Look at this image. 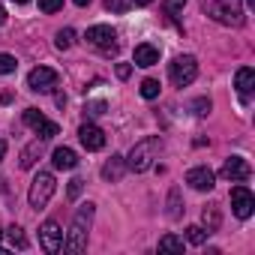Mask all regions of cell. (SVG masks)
I'll return each mask as SVG.
<instances>
[{
    "label": "cell",
    "instance_id": "obj_1",
    "mask_svg": "<svg viewBox=\"0 0 255 255\" xmlns=\"http://www.w3.org/2000/svg\"><path fill=\"white\" fill-rule=\"evenodd\" d=\"M93 213H96V207H93L90 201L78 207V213H75V219H72V228H69V234H66V240H63V249H66V252L78 255V252L87 249V234H90V225H93Z\"/></svg>",
    "mask_w": 255,
    "mask_h": 255
},
{
    "label": "cell",
    "instance_id": "obj_2",
    "mask_svg": "<svg viewBox=\"0 0 255 255\" xmlns=\"http://www.w3.org/2000/svg\"><path fill=\"white\" fill-rule=\"evenodd\" d=\"M201 9L225 27H240L243 24V0H201Z\"/></svg>",
    "mask_w": 255,
    "mask_h": 255
},
{
    "label": "cell",
    "instance_id": "obj_3",
    "mask_svg": "<svg viewBox=\"0 0 255 255\" xmlns=\"http://www.w3.org/2000/svg\"><path fill=\"white\" fill-rule=\"evenodd\" d=\"M159 150H162V141H159V135H150V138H144V141H138L132 150H129V156H126V168H132V171H147L150 165H153V159L159 156Z\"/></svg>",
    "mask_w": 255,
    "mask_h": 255
},
{
    "label": "cell",
    "instance_id": "obj_4",
    "mask_svg": "<svg viewBox=\"0 0 255 255\" xmlns=\"http://www.w3.org/2000/svg\"><path fill=\"white\" fill-rule=\"evenodd\" d=\"M54 189H57V183H54V174H48V171H39V174L33 177V183H30V192H27V201H30V207H33V210H42V207L51 201Z\"/></svg>",
    "mask_w": 255,
    "mask_h": 255
},
{
    "label": "cell",
    "instance_id": "obj_5",
    "mask_svg": "<svg viewBox=\"0 0 255 255\" xmlns=\"http://www.w3.org/2000/svg\"><path fill=\"white\" fill-rule=\"evenodd\" d=\"M195 75H198V60H195L192 54H180V57H174L171 66H168V78H171L174 87H186V84H192Z\"/></svg>",
    "mask_w": 255,
    "mask_h": 255
},
{
    "label": "cell",
    "instance_id": "obj_6",
    "mask_svg": "<svg viewBox=\"0 0 255 255\" xmlns=\"http://www.w3.org/2000/svg\"><path fill=\"white\" fill-rule=\"evenodd\" d=\"M24 123L30 126V129L39 135V141H48V138H54V135H60V126L57 123H51L42 111H36V108H27L24 111Z\"/></svg>",
    "mask_w": 255,
    "mask_h": 255
},
{
    "label": "cell",
    "instance_id": "obj_7",
    "mask_svg": "<svg viewBox=\"0 0 255 255\" xmlns=\"http://www.w3.org/2000/svg\"><path fill=\"white\" fill-rule=\"evenodd\" d=\"M27 87L36 90V93H51L57 87V72L51 66H36L30 75H27Z\"/></svg>",
    "mask_w": 255,
    "mask_h": 255
},
{
    "label": "cell",
    "instance_id": "obj_8",
    "mask_svg": "<svg viewBox=\"0 0 255 255\" xmlns=\"http://www.w3.org/2000/svg\"><path fill=\"white\" fill-rule=\"evenodd\" d=\"M231 210H234L237 219H249L252 210H255V195L246 186H234L231 189Z\"/></svg>",
    "mask_w": 255,
    "mask_h": 255
},
{
    "label": "cell",
    "instance_id": "obj_9",
    "mask_svg": "<svg viewBox=\"0 0 255 255\" xmlns=\"http://www.w3.org/2000/svg\"><path fill=\"white\" fill-rule=\"evenodd\" d=\"M39 243H42L45 252H60V249H63V228H60L54 219L42 222V228H39Z\"/></svg>",
    "mask_w": 255,
    "mask_h": 255
},
{
    "label": "cell",
    "instance_id": "obj_10",
    "mask_svg": "<svg viewBox=\"0 0 255 255\" xmlns=\"http://www.w3.org/2000/svg\"><path fill=\"white\" fill-rule=\"evenodd\" d=\"M87 42L96 45V48H102V51H114L117 48V33L108 24H93L87 30Z\"/></svg>",
    "mask_w": 255,
    "mask_h": 255
},
{
    "label": "cell",
    "instance_id": "obj_11",
    "mask_svg": "<svg viewBox=\"0 0 255 255\" xmlns=\"http://www.w3.org/2000/svg\"><path fill=\"white\" fill-rule=\"evenodd\" d=\"M249 174H252V168L243 156H228L222 165V177H228L231 183H243V180H249Z\"/></svg>",
    "mask_w": 255,
    "mask_h": 255
},
{
    "label": "cell",
    "instance_id": "obj_12",
    "mask_svg": "<svg viewBox=\"0 0 255 255\" xmlns=\"http://www.w3.org/2000/svg\"><path fill=\"white\" fill-rule=\"evenodd\" d=\"M186 183H189L192 189H198V192H210V189L216 186V174H213L207 165H198V168H189V171H186Z\"/></svg>",
    "mask_w": 255,
    "mask_h": 255
},
{
    "label": "cell",
    "instance_id": "obj_13",
    "mask_svg": "<svg viewBox=\"0 0 255 255\" xmlns=\"http://www.w3.org/2000/svg\"><path fill=\"white\" fill-rule=\"evenodd\" d=\"M78 138H81V144L87 147V150H102L105 147V132L99 129V126H93V123H84L81 129H78Z\"/></svg>",
    "mask_w": 255,
    "mask_h": 255
},
{
    "label": "cell",
    "instance_id": "obj_14",
    "mask_svg": "<svg viewBox=\"0 0 255 255\" xmlns=\"http://www.w3.org/2000/svg\"><path fill=\"white\" fill-rule=\"evenodd\" d=\"M234 87H237L240 99H243V102H249L252 87H255V69H252V66H240V69H237V75H234Z\"/></svg>",
    "mask_w": 255,
    "mask_h": 255
},
{
    "label": "cell",
    "instance_id": "obj_15",
    "mask_svg": "<svg viewBox=\"0 0 255 255\" xmlns=\"http://www.w3.org/2000/svg\"><path fill=\"white\" fill-rule=\"evenodd\" d=\"M51 162H54L57 171H72V168L78 165V153L69 150V147H57V150L51 153Z\"/></svg>",
    "mask_w": 255,
    "mask_h": 255
},
{
    "label": "cell",
    "instance_id": "obj_16",
    "mask_svg": "<svg viewBox=\"0 0 255 255\" xmlns=\"http://www.w3.org/2000/svg\"><path fill=\"white\" fill-rule=\"evenodd\" d=\"M159 63V48L150 42L135 45V66H156Z\"/></svg>",
    "mask_w": 255,
    "mask_h": 255
},
{
    "label": "cell",
    "instance_id": "obj_17",
    "mask_svg": "<svg viewBox=\"0 0 255 255\" xmlns=\"http://www.w3.org/2000/svg\"><path fill=\"white\" fill-rule=\"evenodd\" d=\"M123 171H126V159H123V156H111V159L102 165V177L111 180V183H117V180L123 177Z\"/></svg>",
    "mask_w": 255,
    "mask_h": 255
},
{
    "label": "cell",
    "instance_id": "obj_18",
    "mask_svg": "<svg viewBox=\"0 0 255 255\" xmlns=\"http://www.w3.org/2000/svg\"><path fill=\"white\" fill-rule=\"evenodd\" d=\"M159 252H183V240L177 234H165L159 237Z\"/></svg>",
    "mask_w": 255,
    "mask_h": 255
},
{
    "label": "cell",
    "instance_id": "obj_19",
    "mask_svg": "<svg viewBox=\"0 0 255 255\" xmlns=\"http://www.w3.org/2000/svg\"><path fill=\"white\" fill-rule=\"evenodd\" d=\"M36 159H39V141H33V144H27L21 150V168H33Z\"/></svg>",
    "mask_w": 255,
    "mask_h": 255
},
{
    "label": "cell",
    "instance_id": "obj_20",
    "mask_svg": "<svg viewBox=\"0 0 255 255\" xmlns=\"http://www.w3.org/2000/svg\"><path fill=\"white\" fill-rule=\"evenodd\" d=\"M207 234H210V231H204L201 225H189V228H186V240H189L192 246H201V243L207 240Z\"/></svg>",
    "mask_w": 255,
    "mask_h": 255
},
{
    "label": "cell",
    "instance_id": "obj_21",
    "mask_svg": "<svg viewBox=\"0 0 255 255\" xmlns=\"http://www.w3.org/2000/svg\"><path fill=\"white\" fill-rule=\"evenodd\" d=\"M6 237H9V243H12L15 249H27V237H24V231H21L18 225L6 228Z\"/></svg>",
    "mask_w": 255,
    "mask_h": 255
},
{
    "label": "cell",
    "instance_id": "obj_22",
    "mask_svg": "<svg viewBox=\"0 0 255 255\" xmlns=\"http://www.w3.org/2000/svg\"><path fill=\"white\" fill-rule=\"evenodd\" d=\"M141 96L144 99H156L159 96V81L156 78H144L141 81Z\"/></svg>",
    "mask_w": 255,
    "mask_h": 255
},
{
    "label": "cell",
    "instance_id": "obj_23",
    "mask_svg": "<svg viewBox=\"0 0 255 255\" xmlns=\"http://www.w3.org/2000/svg\"><path fill=\"white\" fill-rule=\"evenodd\" d=\"M204 225H207V231H216L219 228V210H216V204L204 207Z\"/></svg>",
    "mask_w": 255,
    "mask_h": 255
},
{
    "label": "cell",
    "instance_id": "obj_24",
    "mask_svg": "<svg viewBox=\"0 0 255 255\" xmlns=\"http://www.w3.org/2000/svg\"><path fill=\"white\" fill-rule=\"evenodd\" d=\"M18 69V60L12 54H0V75H12Z\"/></svg>",
    "mask_w": 255,
    "mask_h": 255
},
{
    "label": "cell",
    "instance_id": "obj_25",
    "mask_svg": "<svg viewBox=\"0 0 255 255\" xmlns=\"http://www.w3.org/2000/svg\"><path fill=\"white\" fill-rule=\"evenodd\" d=\"M168 216L171 219L180 216V189H171V195H168Z\"/></svg>",
    "mask_w": 255,
    "mask_h": 255
},
{
    "label": "cell",
    "instance_id": "obj_26",
    "mask_svg": "<svg viewBox=\"0 0 255 255\" xmlns=\"http://www.w3.org/2000/svg\"><path fill=\"white\" fill-rule=\"evenodd\" d=\"M72 39H75V33H72V30L66 27V30H60V33H57L54 45H57V48H69V45H72Z\"/></svg>",
    "mask_w": 255,
    "mask_h": 255
},
{
    "label": "cell",
    "instance_id": "obj_27",
    "mask_svg": "<svg viewBox=\"0 0 255 255\" xmlns=\"http://www.w3.org/2000/svg\"><path fill=\"white\" fill-rule=\"evenodd\" d=\"M60 6H63V0H39V9H42V12H48V15H51V12H57Z\"/></svg>",
    "mask_w": 255,
    "mask_h": 255
},
{
    "label": "cell",
    "instance_id": "obj_28",
    "mask_svg": "<svg viewBox=\"0 0 255 255\" xmlns=\"http://www.w3.org/2000/svg\"><path fill=\"white\" fill-rule=\"evenodd\" d=\"M108 12H126V0H105Z\"/></svg>",
    "mask_w": 255,
    "mask_h": 255
},
{
    "label": "cell",
    "instance_id": "obj_29",
    "mask_svg": "<svg viewBox=\"0 0 255 255\" xmlns=\"http://www.w3.org/2000/svg\"><path fill=\"white\" fill-rule=\"evenodd\" d=\"M183 6H186V0H165V9H168L171 15H174V12H180Z\"/></svg>",
    "mask_w": 255,
    "mask_h": 255
},
{
    "label": "cell",
    "instance_id": "obj_30",
    "mask_svg": "<svg viewBox=\"0 0 255 255\" xmlns=\"http://www.w3.org/2000/svg\"><path fill=\"white\" fill-rule=\"evenodd\" d=\"M81 183H84L81 177H72V180H69V198H78V192H81Z\"/></svg>",
    "mask_w": 255,
    "mask_h": 255
},
{
    "label": "cell",
    "instance_id": "obj_31",
    "mask_svg": "<svg viewBox=\"0 0 255 255\" xmlns=\"http://www.w3.org/2000/svg\"><path fill=\"white\" fill-rule=\"evenodd\" d=\"M192 108H195V114L201 117V114H207V111H210V99H198V102H195Z\"/></svg>",
    "mask_w": 255,
    "mask_h": 255
},
{
    "label": "cell",
    "instance_id": "obj_32",
    "mask_svg": "<svg viewBox=\"0 0 255 255\" xmlns=\"http://www.w3.org/2000/svg\"><path fill=\"white\" fill-rule=\"evenodd\" d=\"M129 72H132L129 63H120V66H117V75H120V78H129Z\"/></svg>",
    "mask_w": 255,
    "mask_h": 255
},
{
    "label": "cell",
    "instance_id": "obj_33",
    "mask_svg": "<svg viewBox=\"0 0 255 255\" xmlns=\"http://www.w3.org/2000/svg\"><path fill=\"white\" fill-rule=\"evenodd\" d=\"M3 156H6V141H0V162H3Z\"/></svg>",
    "mask_w": 255,
    "mask_h": 255
},
{
    "label": "cell",
    "instance_id": "obj_34",
    "mask_svg": "<svg viewBox=\"0 0 255 255\" xmlns=\"http://www.w3.org/2000/svg\"><path fill=\"white\" fill-rule=\"evenodd\" d=\"M135 3H138V6H147V3H153V0H135Z\"/></svg>",
    "mask_w": 255,
    "mask_h": 255
},
{
    "label": "cell",
    "instance_id": "obj_35",
    "mask_svg": "<svg viewBox=\"0 0 255 255\" xmlns=\"http://www.w3.org/2000/svg\"><path fill=\"white\" fill-rule=\"evenodd\" d=\"M90 3V0H75V6H87Z\"/></svg>",
    "mask_w": 255,
    "mask_h": 255
},
{
    "label": "cell",
    "instance_id": "obj_36",
    "mask_svg": "<svg viewBox=\"0 0 255 255\" xmlns=\"http://www.w3.org/2000/svg\"><path fill=\"white\" fill-rule=\"evenodd\" d=\"M3 18H6V12H3V6H0V24H3Z\"/></svg>",
    "mask_w": 255,
    "mask_h": 255
},
{
    "label": "cell",
    "instance_id": "obj_37",
    "mask_svg": "<svg viewBox=\"0 0 255 255\" xmlns=\"http://www.w3.org/2000/svg\"><path fill=\"white\" fill-rule=\"evenodd\" d=\"M246 3H249V6H255V0H246Z\"/></svg>",
    "mask_w": 255,
    "mask_h": 255
},
{
    "label": "cell",
    "instance_id": "obj_38",
    "mask_svg": "<svg viewBox=\"0 0 255 255\" xmlns=\"http://www.w3.org/2000/svg\"><path fill=\"white\" fill-rule=\"evenodd\" d=\"M15 3H27V0H15Z\"/></svg>",
    "mask_w": 255,
    "mask_h": 255
},
{
    "label": "cell",
    "instance_id": "obj_39",
    "mask_svg": "<svg viewBox=\"0 0 255 255\" xmlns=\"http://www.w3.org/2000/svg\"><path fill=\"white\" fill-rule=\"evenodd\" d=\"M0 237H3V231H0Z\"/></svg>",
    "mask_w": 255,
    "mask_h": 255
}]
</instances>
